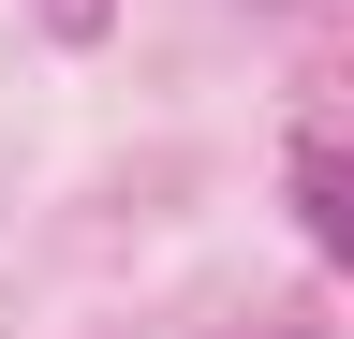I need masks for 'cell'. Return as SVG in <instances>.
I'll use <instances>...</instances> for the list:
<instances>
[{"mask_svg": "<svg viewBox=\"0 0 354 339\" xmlns=\"http://www.w3.org/2000/svg\"><path fill=\"white\" fill-rule=\"evenodd\" d=\"M281 192H295V222H310V251L354 280V148L339 133H295V162H281Z\"/></svg>", "mask_w": 354, "mask_h": 339, "instance_id": "cell-1", "label": "cell"}, {"mask_svg": "<svg viewBox=\"0 0 354 339\" xmlns=\"http://www.w3.org/2000/svg\"><path fill=\"white\" fill-rule=\"evenodd\" d=\"M30 15L59 30V45H104V15H118V0H30Z\"/></svg>", "mask_w": 354, "mask_h": 339, "instance_id": "cell-2", "label": "cell"}]
</instances>
